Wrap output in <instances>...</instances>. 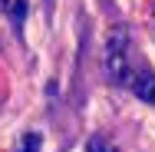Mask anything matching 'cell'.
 I'll use <instances>...</instances> for the list:
<instances>
[{
	"label": "cell",
	"instance_id": "6da1fadb",
	"mask_svg": "<svg viewBox=\"0 0 155 152\" xmlns=\"http://www.w3.org/2000/svg\"><path fill=\"white\" fill-rule=\"evenodd\" d=\"M102 69L112 83L119 86H132L135 73L129 66V30L125 27H112L109 40H106V56H102Z\"/></svg>",
	"mask_w": 155,
	"mask_h": 152
},
{
	"label": "cell",
	"instance_id": "7a4b0ae2",
	"mask_svg": "<svg viewBox=\"0 0 155 152\" xmlns=\"http://www.w3.org/2000/svg\"><path fill=\"white\" fill-rule=\"evenodd\" d=\"M129 90L135 93L142 103L155 106V73H135V79H132V86H129Z\"/></svg>",
	"mask_w": 155,
	"mask_h": 152
},
{
	"label": "cell",
	"instance_id": "3957f363",
	"mask_svg": "<svg viewBox=\"0 0 155 152\" xmlns=\"http://www.w3.org/2000/svg\"><path fill=\"white\" fill-rule=\"evenodd\" d=\"M3 10H7V17H10V23H13V30L23 33V20H27V0H7V3H0Z\"/></svg>",
	"mask_w": 155,
	"mask_h": 152
},
{
	"label": "cell",
	"instance_id": "277c9868",
	"mask_svg": "<svg viewBox=\"0 0 155 152\" xmlns=\"http://www.w3.org/2000/svg\"><path fill=\"white\" fill-rule=\"evenodd\" d=\"M17 152H40V132H27L17 142Z\"/></svg>",
	"mask_w": 155,
	"mask_h": 152
},
{
	"label": "cell",
	"instance_id": "5b68a950",
	"mask_svg": "<svg viewBox=\"0 0 155 152\" xmlns=\"http://www.w3.org/2000/svg\"><path fill=\"white\" fill-rule=\"evenodd\" d=\"M86 149H89V152H119L109 139H106V136H93V139L86 142Z\"/></svg>",
	"mask_w": 155,
	"mask_h": 152
}]
</instances>
